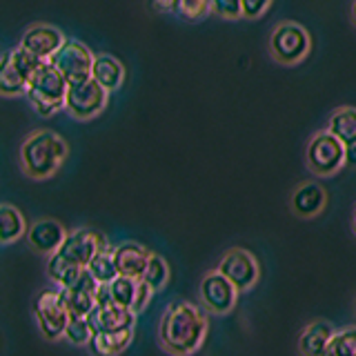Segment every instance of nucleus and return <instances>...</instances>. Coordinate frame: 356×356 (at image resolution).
<instances>
[{"label": "nucleus", "instance_id": "1", "mask_svg": "<svg viewBox=\"0 0 356 356\" xmlns=\"http://www.w3.org/2000/svg\"><path fill=\"white\" fill-rule=\"evenodd\" d=\"M207 318L194 303L176 300L167 307L161 321V345L172 356H192L205 341Z\"/></svg>", "mask_w": 356, "mask_h": 356}, {"label": "nucleus", "instance_id": "2", "mask_svg": "<svg viewBox=\"0 0 356 356\" xmlns=\"http://www.w3.org/2000/svg\"><path fill=\"white\" fill-rule=\"evenodd\" d=\"M67 159V143L54 131H33L22 143L20 163L31 178H49Z\"/></svg>", "mask_w": 356, "mask_h": 356}, {"label": "nucleus", "instance_id": "3", "mask_svg": "<svg viewBox=\"0 0 356 356\" xmlns=\"http://www.w3.org/2000/svg\"><path fill=\"white\" fill-rule=\"evenodd\" d=\"M67 87L70 83L65 81V76L49 60H44L38 67V72L29 78L27 98L40 116H51L65 107Z\"/></svg>", "mask_w": 356, "mask_h": 356}, {"label": "nucleus", "instance_id": "4", "mask_svg": "<svg viewBox=\"0 0 356 356\" xmlns=\"http://www.w3.org/2000/svg\"><path fill=\"white\" fill-rule=\"evenodd\" d=\"M312 51L309 31L294 20L276 22L270 36V54L278 65H298Z\"/></svg>", "mask_w": 356, "mask_h": 356}, {"label": "nucleus", "instance_id": "5", "mask_svg": "<svg viewBox=\"0 0 356 356\" xmlns=\"http://www.w3.org/2000/svg\"><path fill=\"white\" fill-rule=\"evenodd\" d=\"M305 163L314 176L330 178L345 167V145L327 129H321L307 143Z\"/></svg>", "mask_w": 356, "mask_h": 356}, {"label": "nucleus", "instance_id": "6", "mask_svg": "<svg viewBox=\"0 0 356 356\" xmlns=\"http://www.w3.org/2000/svg\"><path fill=\"white\" fill-rule=\"evenodd\" d=\"M109 92L100 87L94 78H85V81L70 83L65 96V109L78 120L96 118L100 111L107 107Z\"/></svg>", "mask_w": 356, "mask_h": 356}, {"label": "nucleus", "instance_id": "7", "mask_svg": "<svg viewBox=\"0 0 356 356\" xmlns=\"http://www.w3.org/2000/svg\"><path fill=\"white\" fill-rule=\"evenodd\" d=\"M49 63L65 76L67 83H76V81H85V78H92L94 54L89 51L85 42L67 38L60 44V49L49 58Z\"/></svg>", "mask_w": 356, "mask_h": 356}, {"label": "nucleus", "instance_id": "8", "mask_svg": "<svg viewBox=\"0 0 356 356\" xmlns=\"http://www.w3.org/2000/svg\"><path fill=\"white\" fill-rule=\"evenodd\" d=\"M33 312H36L38 327L44 339L56 341L65 337V327L70 323V312L65 307L60 289H44V292H40L36 303H33Z\"/></svg>", "mask_w": 356, "mask_h": 356}, {"label": "nucleus", "instance_id": "9", "mask_svg": "<svg viewBox=\"0 0 356 356\" xmlns=\"http://www.w3.org/2000/svg\"><path fill=\"white\" fill-rule=\"evenodd\" d=\"M238 289L225 274L218 270L207 272L200 281V305H203L209 314H229L238 300Z\"/></svg>", "mask_w": 356, "mask_h": 356}, {"label": "nucleus", "instance_id": "10", "mask_svg": "<svg viewBox=\"0 0 356 356\" xmlns=\"http://www.w3.org/2000/svg\"><path fill=\"white\" fill-rule=\"evenodd\" d=\"M218 272L225 274L229 281L236 285L238 292H245V289H252L256 281H259L261 267H259V261L254 259V254H250L243 248H234L225 252V256L220 259Z\"/></svg>", "mask_w": 356, "mask_h": 356}, {"label": "nucleus", "instance_id": "11", "mask_svg": "<svg viewBox=\"0 0 356 356\" xmlns=\"http://www.w3.org/2000/svg\"><path fill=\"white\" fill-rule=\"evenodd\" d=\"M103 248H107V241L103 234H98L94 229H76L65 236L58 254L63 259L72 261L74 265L87 267L89 261H92Z\"/></svg>", "mask_w": 356, "mask_h": 356}, {"label": "nucleus", "instance_id": "12", "mask_svg": "<svg viewBox=\"0 0 356 356\" xmlns=\"http://www.w3.org/2000/svg\"><path fill=\"white\" fill-rule=\"evenodd\" d=\"M98 281L89 274V270L83 272V276L70 287H60V294L65 300V307L70 312V316H83L87 318L96 307V289Z\"/></svg>", "mask_w": 356, "mask_h": 356}, {"label": "nucleus", "instance_id": "13", "mask_svg": "<svg viewBox=\"0 0 356 356\" xmlns=\"http://www.w3.org/2000/svg\"><path fill=\"white\" fill-rule=\"evenodd\" d=\"M327 205V192L325 187L316 181H303L294 187L292 196H289V209L294 211L298 218H314L318 216Z\"/></svg>", "mask_w": 356, "mask_h": 356}, {"label": "nucleus", "instance_id": "14", "mask_svg": "<svg viewBox=\"0 0 356 356\" xmlns=\"http://www.w3.org/2000/svg\"><path fill=\"white\" fill-rule=\"evenodd\" d=\"M65 42L60 29H56L51 25H31L25 33H22L20 44L33 56H38L40 60H49L51 56L60 49V44Z\"/></svg>", "mask_w": 356, "mask_h": 356}, {"label": "nucleus", "instance_id": "15", "mask_svg": "<svg viewBox=\"0 0 356 356\" xmlns=\"http://www.w3.org/2000/svg\"><path fill=\"white\" fill-rule=\"evenodd\" d=\"M87 318L92 323L94 332H122V330H134L136 312L116 303H107V305H96Z\"/></svg>", "mask_w": 356, "mask_h": 356}, {"label": "nucleus", "instance_id": "16", "mask_svg": "<svg viewBox=\"0 0 356 356\" xmlns=\"http://www.w3.org/2000/svg\"><path fill=\"white\" fill-rule=\"evenodd\" d=\"M152 252L147 248H143L140 243H120L114 248V261L116 270L120 276H131V278H143L145 270H147Z\"/></svg>", "mask_w": 356, "mask_h": 356}, {"label": "nucleus", "instance_id": "17", "mask_svg": "<svg viewBox=\"0 0 356 356\" xmlns=\"http://www.w3.org/2000/svg\"><path fill=\"white\" fill-rule=\"evenodd\" d=\"M67 236L65 227L60 225L58 220H38L33 222V225L29 227L27 232V238H29V245L36 252L40 254H54L60 250V245Z\"/></svg>", "mask_w": 356, "mask_h": 356}, {"label": "nucleus", "instance_id": "18", "mask_svg": "<svg viewBox=\"0 0 356 356\" xmlns=\"http://www.w3.org/2000/svg\"><path fill=\"white\" fill-rule=\"evenodd\" d=\"M334 330L330 321H312L309 325L300 332L298 337V352L300 356H321L327 350V345L334 337Z\"/></svg>", "mask_w": 356, "mask_h": 356}, {"label": "nucleus", "instance_id": "19", "mask_svg": "<svg viewBox=\"0 0 356 356\" xmlns=\"http://www.w3.org/2000/svg\"><path fill=\"white\" fill-rule=\"evenodd\" d=\"M92 78L105 87L107 92H116V89L125 81V67L118 58L109 54H98L94 56V67H92Z\"/></svg>", "mask_w": 356, "mask_h": 356}, {"label": "nucleus", "instance_id": "20", "mask_svg": "<svg viewBox=\"0 0 356 356\" xmlns=\"http://www.w3.org/2000/svg\"><path fill=\"white\" fill-rule=\"evenodd\" d=\"M134 339V330L122 332H94L92 341H89V350L94 356H118L122 354Z\"/></svg>", "mask_w": 356, "mask_h": 356}, {"label": "nucleus", "instance_id": "21", "mask_svg": "<svg viewBox=\"0 0 356 356\" xmlns=\"http://www.w3.org/2000/svg\"><path fill=\"white\" fill-rule=\"evenodd\" d=\"M330 134H334L345 147L348 145H356V107H339L334 109L327 118Z\"/></svg>", "mask_w": 356, "mask_h": 356}, {"label": "nucleus", "instance_id": "22", "mask_svg": "<svg viewBox=\"0 0 356 356\" xmlns=\"http://www.w3.org/2000/svg\"><path fill=\"white\" fill-rule=\"evenodd\" d=\"M87 267H81V265H74L72 261L63 259L58 252H54L47 261V274L54 283H58L60 287H70L74 285L78 278L83 276V272Z\"/></svg>", "mask_w": 356, "mask_h": 356}, {"label": "nucleus", "instance_id": "23", "mask_svg": "<svg viewBox=\"0 0 356 356\" xmlns=\"http://www.w3.org/2000/svg\"><path fill=\"white\" fill-rule=\"evenodd\" d=\"M27 92L25 76L18 72V67L11 60L9 51L0 56V94L3 96H18Z\"/></svg>", "mask_w": 356, "mask_h": 356}, {"label": "nucleus", "instance_id": "24", "mask_svg": "<svg viewBox=\"0 0 356 356\" xmlns=\"http://www.w3.org/2000/svg\"><path fill=\"white\" fill-rule=\"evenodd\" d=\"M25 234V218L14 205H0V243H14Z\"/></svg>", "mask_w": 356, "mask_h": 356}, {"label": "nucleus", "instance_id": "25", "mask_svg": "<svg viewBox=\"0 0 356 356\" xmlns=\"http://www.w3.org/2000/svg\"><path fill=\"white\" fill-rule=\"evenodd\" d=\"M89 274H92L98 283H111L118 276L116 261H114V248H103L87 265Z\"/></svg>", "mask_w": 356, "mask_h": 356}, {"label": "nucleus", "instance_id": "26", "mask_svg": "<svg viewBox=\"0 0 356 356\" xmlns=\"http://www.w3.org/2000/svg\"><path fill=\"white\" fill-rule=\"evenodd\" d=\"M138 283H140V278H131V276H120L118 274L114 281L109 283L111 300H114L116 305L134 309V303H136V294H138Z\"/></svg>", "mask_w": 356, "mask_h": 356}, {"label": "nucleus", "instance_id": "27", "mask_svg": "<svg viewBox=\"0 0 356 356\" xmlns=\"http://www.w3.org/2000/svg\"><path fill=\"white\" fill-rule=\"evenodd\" d=\"M143 281L147 283L154 292H159V289H163L167 285V281H170V265H167L163 256H159V254L149 256V263H147V270L143 274Z\"/></svg>", "mask_w": 356, "mask_h": 356}, {"label": "nucleus", "instance_id": "28", "mask_svg": "<svg viewBox=\"0 0 356 356\" xmlns=\"http://www.w3.org/2000/svg\"><path fill=\"white\" fill-rule=\"evenodd\" d=\"M94 337V327L89 318L83 316H70V323L65 327V339L70 341L72 345H89Z\"/></svg>", "mask_w": 356, "mask_h": 356}, {"label": "nucleus", "instance_id": "29", "mask_svg": "<svg viewBox=\"0 0 356 356\" xmlns=\"http://www.w3.org/2000/svg\"><path fill=\"white\" fill-rule=\"evenodd\" d=\"M327 350L334 356H356V327H345L341 332H334Z\"/></svg>", "mask_w": 356, "mask_h": 356}, {"label": "nucleus", "instance_id": "30", "mask_svg": "<svg viewBox=\"0 0 356 356\" xmlns=\"http://www.w3.org/2000/svg\"><path fill=\"white\" fill-rule=\"evenodd\" d=\"M176 11L187 20H203L211 14L209 0H176Z\"/></svg>", "mask_w": 356, "mask_h": 356}, {"label": "nucleus", "instance_id": "31", "mask_svg": "<svg viewBox=\"0 0 356 356\" xmlns=\"http://www.w3.org/2000/svg\"><path fill=\"white\" fill-rule=\"evenodd\" d=\"M211 14H216L222 20H238L243 18L241 0H209Z\"/></svg>", "mask_w": 356, "mask_h": 356}, {"label": "nucleus", "instance_id": "32", "mask_svg": "<svg viewBox=\"0 0 356 356\" xmlns=\"http://www.w3.org/2000/svg\"><path fill=\"white\" fill-rule=\"evenodd\" d=\"M274 0H241V7H243V18L248 20H256L261 18L267 9L272 7Z\"/></svg>", "mask_w": 356, "mask_h": 356}, {"label": "nucleus", "instance_id": "33", "mask_svg": "<svg viewBox=\"0 0 356 356\" xmlns=\"http://www.w3.org/2000/svg\"><path fill=\"white\" fill-rule=\"evenodd\" d=\"M152 294H154V289L140 278V283H138V294H136V303H134V312H136V314H138V312H143L145 307H147Z\"/></svg>", "mask_w": 356, "mask_h": 356}, {"label": "nucleus", "instance_id": "34", "mask_svg": "<svg viewBox=\"0 0 356 356\" xmlns=\"http://www.w3.org/2000/svg\"><path fill=\"white\" fill-rule=\"evenodd\" d=\"M152 5L159 11H176V0H152Z\"/></svg>", "mask_w": 356, "mask_h": 356}, {"label": "nucleus", "instance_id": "35", "mask_svg": "<svg viewBox=\"0 0 356 356\" xmlns=\"http://www.w3.org/2000/svg\"><path fill=\"white\" fill-rule=\"evenodd\" d=\"M345 165L356 167V145H348L345 147Z\"/></svg>", "mask_w": 356, "mask_h": 356}, {"label": "nucleus", "instance_id": "36", "mask_svg": "<svg viewBox=\"0 0 356 356\" xmlns=\"http://www.w3.org/2000/svg\"><path fill=\"white\" fill-rule=\"evenodd\" d=\"M350 18H352L354 27H356V0H352V7H350Z\"/></svg>", "mask_w": 356, "mask_h": 356}, {"label": "nucleus", "instance_id": "37", "mask_svg": "<svg viewBox=\"0 0 356 356\" xmlns=\"http://www.w3.org/2000/svg\"><path fill=\"white\" fill-rule=\"evenodd\" d=\"M352 229L356 234V207H354V214H352Z\"/></svg>", "mask_w": 356, "mask_h": 356}, {"label": "nucleus", "instance_id": "38", "mask_svg": "<svg viewBox=\"0 0 356 356\" xmlns=\"http://www.w3.org/2000/svg\"><path fill=\"white\" fill-rule=\"evenodd\" d=\"M321 356H334V354H332V352H330V350H325V352H323V354H321Z\"/></svg>", "mask_w": 356, "mask_h": 356}, {"label": "nucleus", "instance_id": "39", "mask_svg": "<svg viewBox=\"0 0 356 356\" xmlns=\"http://www.w3.org/2000/svg\"><path fill=\"white\" fill-rule=\"evenodd\" d=\"M354 314H356V300H354Z\"/></svg>", "mask_w": 356, "mask_h": 356}]
</instances>
